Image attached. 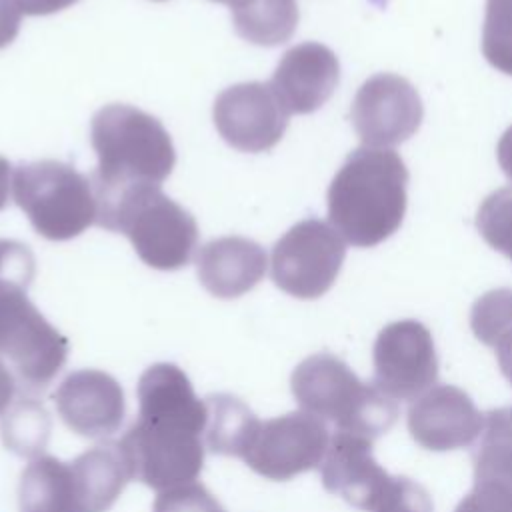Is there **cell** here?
I'll use <instances>...</instances> for the list:
<instances>
[{"label":"cell","instance_id":"cell-7","mask_svg":"<svg viewBox=\"0 0 512 512\" xmlns=\"http://www.w3.org/2000/svg\"><path fill=\"white\" fill-rule=\"evenodd\" d=\"M344 256V238L324 220L306 218L274 244L270 274L286 294L314 300L332 288Z\"/></svg>","mask_w":512,"mask_h":512},{"label":"cell","instance_id":"cell-17","mask_svg":"<svg viewBox=\"0 0 512 512\" xmlns=\"http://www.w3.org/2000/svg\"><path fill=\"white\" fill-rule=\"evenodd\" d=\"M338 80L336 54L320 42H302L282 54L270 86L288 114H310L328 102Z\"/></svg>","mask_w":512,"mask_h":512},{"label":"cell","instance_id":"cell-38","mask_svg":"<svg viewBox=\"0 0 512 512\" xmlns=\"http://www.w3.org/2000/svg\"><path fill=\"white\" fill-rule=\"evenodd\" d=\"M156 2H162V0H156Z\"/></svg>","mask_w":512,"mask_h":512},{"label":"cell","instance_id":"cell-14","mask_svg":"<svg viewBox=\"0 0 512 512\" xmlns=\"http://www.w3.org/2000/svg\"><path fill=\"white\" fill-rule=\"evenodd\" d=\"M406 420L410 436L434 452L470 446L484 426V414L472 398L452 384L428 388L410 404Z\"/></svg>","mask_w":512,"mask_h":512},{"label":"cell","instance_id":"cell-11","mask_svg":"<svg viewBox=\"0 0 512 512\" xmlns=\"http://www.w3.org/2000/svg\"><path fill=\"white\" fill-rule=\"evenodd\" d=\"M288 110L270 82H242L222 90L212 106V118L226 144L240 152L274 148L288 128Z\"/></svg>","mask_w":512,"mask_h":512},{"label":"cell","instance_id":"cell-9","mask_svg":"<svg viewBox=\"0 0 512 512\" xmlns=\"http://www.w3.org/2000/svg\"><path fill=\"white\" fill-rule=\"evenodd\" d=\"M330 434L324 420L296 410L266 420L242 458L248 468L268 480H290L312 468H320Z\"/></svg>","mask_w":512,"mask_h":512},{"label":"cell","instance_id":"cell-26","mask_svg":"<svg viewBox=\"0 0 512 512\" xmlns=\"http://www.w3.org/2000/svg\"><path fill=\"white\" fill-rule=\"evenodd\" d=\"M482 54L496 70L512 76V0H486Z\"/></svg>","mask_w":512,"mask_h":512},{"label":"cell","instance_id":"cell-16","mask_svg":"<svg viewBox=\"0 0 512 512\" xmlns=\"http://www.w3.org/2000/svg\"><path fill=\"white\" fill-rule=\"evenodd\" d=\"M372 442L366 436L336 430L320 464L324 488L364 512L376 508L392 482L372 456Z\"/></svg>","mask_w":512,"mask_h":512},{"label":"cell","instance_id":"cell-30","mask_svg":"<svg viewBox=\"0 0 512 512\" xmlns=\"http://www.w3.org/2000/svg\"><path fill=\"white\" fill-rule=\"evenodd\" d=\"M34 276V256L26 244L0 240V278H14L30 284Z\"/></svg>","mask_w":512,"mask_h":512},{"label":"cell","instance_id":"cell-15","mask_svg":"<svg viewBox=\"0 0 512 512\" xmlns=\"http://www.w3.org/2000/svg\"><path fill=\"white\" fill-rule=\"evenodd\" d=\"M454 512H512V408L484 414L474 450V486Z\"/></svg>","mask_w":512,"mask_h":512},{"label":"cell","instance_id":"cell-5","mask_svg":"<svg viewBox=\"0 0 512 512\" xmlns=\"http://www.w3.org/2000/svg\"><path fill=\"white\" fill-rule=\"evenodd\" d=\"M14 202L46 240L62 242L96 224V196L90 176L58 160L20 164L12 178Z\"/></svg>","mask_w":512,"mask_h":512},{"label":"cell","instance_id":"cell-23","mask_svg":"<svg viewBox=\"0 0 512 512\" xmlns=\"http://www.w3.org/2000/svg\"><path fill=\"white\" fill-rule=\"evenodd\" d=\"M296 0H254L232 10L234 30L240 38L258 46H278L292 38L298 26Z\"/></svg>","mask_w":512,"mask_h":512},{"label":"cell","instance_id":"cell-1","mask_svg":"<svg viewBox=\"0 0 512 512\" xmlns=\"http://www.w3.org/2000/svg\"><path fill=\"white\" fill-rule=\"evenodd\" d=\"M406 184V164L394 150H354L328 186L332 228L358 248L384 242L404 220Z\"/></svg>","mask_w":512,"mask_h":512},{"label":"cell","instance_id":"cell-6","mask_svg":"<svg viewBox=\"0 0 512 512\" xmlns=\"http://www.w3.org/2000/svg\"><path fill=\"white\" fill-rule=\"evenodd\" d=\"M28 284L0 278V356L6 358L18 384L42 392L64 368L70 342L32 304Z\"/></svg>","mask_w":512,"mask_h":512},{"label":"cell","instance_id":"cell-25","mask_svg":"<svg viewBox=\"0 0 512 512\" xmlns=\"http://www.w3.org/2000/svg\"><path fill=\"white\" fill-rule=\"evenodd\" d=\"M470 328L496 354L512 350V288L482 294L470 310Z\"/></svg>","mask_w":512,"mask_h":512},{"label":"cell","instance_id":"cell-27","mask_svg":"<svg viewBox=\"0 0 512 512\" xmlns=\"http://www.w3.org/2000/svg\"><path fill=\"white\" fill-rule=\"evenodd\" d=\"M476 228L488 246L512 260V188H500L484 198Z\"/></svg>","mask_w":512,"mask_h":512},{"label":"cell","instance_id":"cell-10","mask_svg":"<svg viewBox=\"0 0 512 512\" xmlns=\"http://www.w3.org/2000/svg\"><path fill=\"white\" fill-rule=\"evenodd\" d=\"M374 384L392 400L422 396L438 378L430 330L418 320H398L380 330L372 350Z\"/></svg>","mask_w":512,"mask_h":512},{"label":"cell","instance_id":"cell-31","mask_svg":"<svg viewBox=\"0 0 512 512\" xmlns=\"http://www.w3.org/2000/svg\"><path fill=\"white\" fill-rule=\"evenodd\" d=\"M20 32V10L14 0H0V50L10 46Z\"/></svg>","mask_w":512,"mask_h":512},{"label":"cell","instance_id":"cell-3","mask_svg":"<svg viewBox=\"0 0 512 512\" xmlns=\"http://www.w3.org/2000/svg\"><path fill=\"white\" fill-rule=\"evenodd\" d=\"M96 208V224L124 234L150 268L170 272L190 264L198 244V224L160 186L124 188L98 200Z\"/></svg>","mask_w":512,"mask_h":512},{"label":"cell","instance_id":"cell-13","mask_svg":"<svg viewBox=\"0 0 512 512\" xmlns=\"http://www.w3.org/2000/svg\"><path fill=\"white\" fill-rule=\"evenodd\" d=\"M52 400L62 422L76 434L98 440L112 436L126 414L124 390L102 370H74L54 390Z\"/></svg>","mask_w":512,"mask_h":512},{"label":"cell","instance_id":"cell-36","mask_svg":"<svg viewBox=\"0 0 512 512\" xmlns=\"http://www.w3.org/2000/svg\"><path fill=\"white\" fill-rule=\"evenodd\" d=\"M498 358V366L502 370V374L508 378V382L512 384V350L508 352H502V354H496Z\"/></svg>","mask_w":512,"mask_h":512},{"label":"cell","instance_id":"cell-34","mask_svg":"<svg viewBox=\"0 0 512 512\" xmlns=\"http://www.w3.org/2000/svg\"><path fill=\"white\" fill-rule=\"evenodd\" d=\"M496 156L502 172L512 180V126L502 134L496 148Z\"/></svg>","mask_w":512,"mask_h":512},{"label":"cell","instance_id":"cell-24","mask_svg":"<svg viewBox=\"0 0 512 512\" xmlns=\"http://www.w3.org/2000/svg\"><path fill=\"white\" fill-rule=\"evenodd\" d=\"M50 416L40 402L22 396L14 402L2 420L4 446L24 458H38L50 436Z\"/></svg>","mask_w":512,"mask_h":512},{"label":"cell","instance_id":"cell-33","mask_svg":"<svg viewBox=\"0 0 512 512\" xmlns=\"http://www.w3.org/2000/svg\"><path fill=\"white\" fill-rule=\"evenodd\" d=\"M16 376L8 370V366L0 360V416L12 406L16 394Z\"/></svg>","mask_w":512,"mask_h":512},{"label":"cell","instance_id":"cell-32","mask_svg":"<svg viewBox=\"0 0 512 512\" xmlns=\"http://www.w3.org/2000/svg\"><path fill=\"white\" fill-rule=\"evenodd\" d=\"M78 0H14L16 8L26 14V16H48V14H56L72 4H76Z\"/></svg>","mask_w":512,"mask_h":512},{"label":"cell","instance_id":"cell-37","mask_svg":"<svg viewBox=\"0 0 512 512\" xmlns=\"http://www.w3.org/2000/svg\"><path fill=\"white\" fill-rule=\"evenodd\" d=\"M212 2L226 4V6H230V10H238V8L248 6V4H250V2H254V0H212Z\"/></svg>","mask_w":512,"mask_h":512},{"label":"cell","instance_id":"cell-28","mask_svg":"<svg viewBox=\"0 0 512 512\" xmlns=\"http://www.w3.org/2000/svg\"><path fill=\"white\" fill-rule=\"evenodd\" d=\"M152 512H226L222 504L198 482H188L162 490L152 506Z\"/></svg>","mask_w":512,"mask_h":512},{"label":"cell","instance_id":"cell-4","mask_svg":"<svg viewBox=\"0 0 512 512\" xmlns=\"http://www.w3.org/2000/svg\"><path fill=\"white\" fill-rule=\"evenodd\" d=\"M290 388L304 412L334 422L340 432L374 440L398 418V404L390 396L374 382H362L344 360L330 352L304 358L292 372Z\"/></svg>","mask_w":512,"mask_h":512},{"label":"cell","instance_id":"cell-19","mask_svg":"<svg viewBox=\"0 0 512 512\" xmlns=\"http://www.w3.org/2000/svg\"><path fill=\"white\" fill-rule=\"evenodd\" d=\"M264 248L244 236H222L204 244L196 256L200 284L216 298H238L266 274Z\"/></svg>","mask_w":512,"mask_h":512},{"label":"cell","instance_id":"cell-18","mask_svg":"<svg viewBox=\"0 0 512 512\" xmlns=\"http://www.w3.org/2000/svg\"><path fill=\"white\" fill-rule=\"evenodd\" d=\"M136 396L140 420L204 434L208 422L206 402L194 394L188 376L176 364L158 362L148 366L138 380Z\"/></svg>","mask_w":512,"mask_h":512},{"label":"cell","instance_id":"cell-20","mask_svg":"<svg viewBox=\"0 0 512 512\" xmlns=\"http://www.w3.org/2000/svg\"><path fill=\"white\" fill-rule=\"evenodd\" d=\"M70 464L82 512H108L124 486L132 480L118 442L96 444Z\"/></svg>","mask_w":512,"mask_h":512},{"label":"cell","instance_id":"cell-21","mask_svg":"<svg viewBox=\"0 0 512 512\" xmlns=\"http://www.w3.org/2000/svg\"><path fill=\"white\" fill-rule=\"evenodd\" d=\"M20 512H80L70 462L38 456L24 468L18 488Z\"/></svg>","mask_w":512,"mask_h":512},{"label":"cell","instance_id":"cell-2","mask_svg":"<svg viewBox=\"0 0 512 512\" xmlns=\"http://www.w3.org/2000/svg\"><path fill=\"white\" fill-rule=\"evenodd\" d=\"M98 166L90 174L96 202L124 188L160 186L176 164L168 130L152 114L130 104H108L90 122Z\"/></svg>","mask_w":512,"mask_h":512},{"label":"cell","instance_id":"cell-12","mask_svg":"<svg viewBox=\"0 0 512 512\" xmlns=\"http://www.w3.org/2000/svg\"><path fill=\"white\" fill-rule=\"evenodd\" d=\"M424 108L416 88L402 76L376 74L356 92L350 118L368 148L394 146L408 140L422 122Z\"/></svg>","mask_w":512,"mask_h":512},{"label":"cell","instance_id":"cell-22","mask_svg":"<svg viewBox=\"0 0 512 512\" xmlns=\"http://www.w3.org/2000/svg\"><path fill=\"white\" fill-rule=\"evenodd\" d=\"M204 402L208 408V422L204 430L208 450L218 456L244 458L262 422L240 398L232 394H210Z\"/></svg>","mask_w":512,"mask_h":512},{"label":"cell","instance_id":"cell-35","mask_svg":"<svg viewBox=\"0 0 512 512\" xmlns=\"http://www.w3.org/2000/svg\"><path fill=\"white\" fill-rule=\"evenodd\" d=\"M10 186H12V164L0 156V210L8 206L10 198Z\"/></svg>","mask_w":512,"mask_h":512},{"label":"cell","instance_id":"cell-29","mask_svg":"<svg viewBox=\"0 0 512 512\" xmlns=\"http://www.w3.org/2000/svg\"><path fill=\"white\" fill-rule=\"evenodd\" d=\"M372 512H434L430 494L408 476H392L388 490Z\"/></svg>","mask_w":512,"mask_h":512},{"label":"cell","instance_id":"cell-8","mask_svg":"<svg viewBox=\"0 0 512 512\" xmlns=\"http://www.w3.org/2000/svg\"><path fill=\"white\" fill-rule=\"evenodd\" d=\"M130 478L158 492L194 482L204 466L200 434L136 418L118 442Z\"/></svg>","mask_w":512,"mask_h":512}]
</instances>
